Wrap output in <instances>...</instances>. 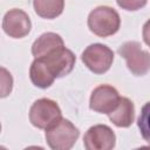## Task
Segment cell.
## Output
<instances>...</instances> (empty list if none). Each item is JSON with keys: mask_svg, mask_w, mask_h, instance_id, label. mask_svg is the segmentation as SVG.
Returning a JSON list of instances; mask_svg holds the SVG:
<instances>
[{"mask_svg": "<svg viewBox=\"0 0 150 150\" xmlns=\"http://www.w3.org/2000/svg\"><path fill=\"white\" fill-rule=\"evenodd\" d=\"M121 19L118 13L109 6H98L88 15V27L100 38H107L118 32Z\"/></svg>", "mask_w": 150, "mask_h": 150, "instance_id": "obj_1", "label": "cell"}, {"mask_svg": "<svg viewBox=\"0 0 150 150\" xmlns=\"http://www.w3.org/2000/svg\"><path fill=\"white\" fill-rule=\"evenodd\" d=\"M62 120V112L57 103L49 98L36 100L29 109V121L30 123L39 128L47 130L48 128L55 125Z\"/></svg>", "mask_w": 150, "mask_h": 150, "instance_id": "obj_2", "label": "cell"}, {"mask_svg": "<svg viewBox=\"0 0 150 150\" xmlns=\"http://www.w3.org/2000/svg\"><path fill=\"white\" fill-rule=\"evenodd\" d=\"M46 141L53 150H69L76 143L80 131L68 120L62 118L46 130Z\"/></svg>", "mask_w": 150, "mask_h": 150, "instance_id": "obj_3", "label": "cell"}, {"mask_svg": "<svg viewBox=\"0 0 150 150\" xmlns=\"http://www.w3.org/2000/svg\"><path fill=\"white\" fill-rule=\"evenodd\" d=\"M117 52L135 76H143L150 70V54L142 48L139 42L127 41L118 47Z\"/></svg>", "mask_w": 150, "mask_h": 150, "instance_id": "obj_4", "label": "cell"}, {"mask_svg": "<svg viewBox=\"0 0 150 150\" xmlns=\"http://www.w3.org/2000/svg\"><path fill=\"white\" fill-rule=\"evenodd\" d=\"M81 60L90 71L100 75L110 69L114 61V52L105 45L93 43L83 50Z\"/></svg>", "mask_w": 150, "mask_h": 150, "instance_id": "obj_5", "label": "cell"}, {"mask_svg": "<svg viewBox=\"0 0 150 150\" xmlns=\"http://www.w3.org/2000/svg\"><path fill=\"white\" fill-rule=\"evenodd\" d=\"M115 132L104 124L90 127L83 136V145L87 150H110L115 146Z\"/></svg>", "mask_w": 150, "mask_h": 150, "instance_id": "obj_6", "label": "cell"}, {"mask_svg": "<svg viewBox=\"0 0 150 150\" xmlns=\"http://www.w3.org/2000/svg\"><path fill=\"white\" fill-rule=\"evenodd\" d=\"M120 98V94L114 87L109 84H101L91 91L89 107L96 112L109 114L117 107Z\"/></svg>", "mask_w": 150, "mask_h": 150, "instance_id": "obj_7", "label": "cell"}, {"mask_svg": "<svg viewBox=\"0 0 150 150\" xmlns=\"http://www.w3.org/2000/svg\"><path fill=\"white\" fill-rule=\"evenodd\" d=\"M32 28V22L28 14L19 8L8 11L2 19L4 32L14 39H21L28 35Z\"/></svg>", "mask_w": 150, "mask_h": 150, "instance_id": "obj_8", "label": "cell"}, {"mask_svg": "<svg viewBox=\"0 0 150 150\" xmlns=\"http://www.w3.org/2000/svg\"><path fill=\"white\" fill-rule=\"evenodd\" d=\"M40 60H42L46 63V66H47L48 70L52 73V75L55 79H59V77H63V76L68 75L73 70V68L75 66L76 57L71 50L63 47V48H61Z\"/></svg>", "mask_w": 150, "mask_h": 150, "instance_id": "obj_9", "label": "cell"}, {"mask_svg": "<svg viewBox=\"0 0 150 150\" xmlns=\"http://www.w3.org/2000/svg\"><path fill=\"white\" fill-rule=\"evenodd\" d=\"M64 47L62 38L53 32L40 35L32 46V54L35 59H42Z\"/></svg>", "mask_w": 150, "mask_h": 150, "instance_id": "obj_10", "label": "cell"}, {"mask_svg": "<svg viewBox=\"0 0 150 150\" xmlns=\"http://www.w3.org/2000/svg\"><path fill=\"white\" fill-rule=\"evenodd\" d=\"M109 120L118 128H128L135 120V107L128 97H121L117 107L108 114Z\"/></svg>", "mask_w": 150, "mask_h": 150, "instance_id": "obj_11", "label": "cell"}, {"mask_svg": "<svg viewBox=\"0 0 150 150\" xmlns=\"http://www.w3.org/2000/svg\"><path fill=\"white\" fill-rule=\"evenodd\" d=\"M29 77L32 83L41 89H46L53 84L55 81V77L52 75V73L48 70L46 63L40 60L35 59L29 68Z\"/></svg>", "mask_w": 150, "mask_h": 150, "instance_id": "obj_12", "label": "cell"}, {"mask_svg": "<svg viewBox=\"0 0 150 150\" xmlns=\"http://www.w3.org/2000/svg\"><path fill=\"white\" fill-rule=\"evenodd\" d=\"M35 13L43 19H55L62 14L64 0H33Z\"/></svg>", "mask_w": 150, "mask_h": 150, "instance_id": "obj_13", "label": "cell"}, {"mask_svg": "<svg viewBox=\"0 0 150 150\" xmlns=\"http://www.w3.org/2000/svg\"><path fill=\"white\" fill-rule=\"evenodd\" d=\"M137 125L144 141L150 143V102L145 103L142 107L141 114L137 120Z\"/></svg>", "mask_w": 150, "mask_h": 150, "instance_id": "obj_14", "label": "cell"}, {"mask_svg": "<svg viewBox=\"0 0 150 150\" xmlns=\"http://www.w3.org/2000/svg\"><path fill=\"white\" fill-rule=\"evenodd\" d=\"M148 0H116L117 5L125 11H137L146 5Z\"/></svg>", "mask_w": 150, "mask_h": 150, "instance_id": "obj_15", "label": "cell"}, {"mask_svg": "<svg viewBox=\"0 0 150 150\" xmlns=\"http://www.w3.org/2000/svg\"><path fill=\"white\" fill-rule=\"evenodd\" d=\"M1 97H6L11 91H12V83H13V80H12V76L11 74L5 69V68H1Z\"/></svg>", "mask_w": 150, "mask_h": 150, "instance_id": "obj_16", "label": "cell"}, {"mask_svg": "<svg viewBox=\"0 0 150 150\" xmlns=\"http://www.w3.org/2000/svg\"><path fill=\"white\" fill-rule=\"evenodd\" d=\"M142 35H143L144 42L150 47V19L144 23L143 30H142Z\"/></svg>", "mask_w": 150, "mask_h": 150, "instance_id": "obj_17", "label": "cell"}]
</instances>
